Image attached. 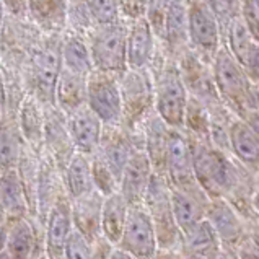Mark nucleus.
<instances>
[{"instance_id":"nucleus-18","label":"nucleus","mask_w":259,"mask_h":259,"mask_svg":"<svg viewBox=\"0 0 259 259\" xmlns=\"http://www.w3.org/2000/svg\"><path fill=\"white\" fill-rule=\"evenodd\" d=\"M205 219L215 230L222 246H233L241 241L243 225L233 207L225 201V197L210 199Z\"/></svg>"},{"instance_id":"nucleus-7","label":"nucleus","mask_w":259,"mask_h":259,"mask_svg":"<svg viewBox=\"0 0 259 259\" xmlns=\"http://www.w3.org/2000/svg\"><path fill=\"white\" fill-rule=\"evenodd\" d=\"M61 44L62 39L54 34L42 44L36 53L33 62V85L34 95L42 106H54V90L59 72L62 69L61 62ZM56 108V106H54Z\"/></svg>"},{"instance_id":"nucleus-9","label":"nucleus","mask_w":259,"mask_h":259,"mask_svg":"<svg viewBox=\"0 0 259 259\" xmlns=\"http://www.w3.org/2000/svg\"><path fill=\"white\" fill-rule=\"evenodd\" d=\"M137 147L140 145L134 134H131L129 131H125L122 125H105L103 129V136L100 140L98 150L93 155H96L103 163H105L113 175L121 180L122 169L127 163L129 157L132 155ZM144 149V147H142Z\"/></svg>"},{"instance_id":"nucleus-49","label":"nucleus","mask_w":259,"mask_h":259,"mask_svg":"<svg viewBox=\"0 0 259 259\" xmlns=\"http://www.w3.org/2000/svg\"><path fill=\"white\" fill-rule=\"evenodd\" d=\"M184 259H205L204 256H199V254H186Z\"/></svg>"},{"instance_id":"nucleus-11","label":"nucleus","mask_w":259,"mask_h":259,"mask_svg":"<svg viewBox=\"0 0 259 259\" xmlns=\"http://www.w3.org/2000/svg\"><path fill=\"white\" fill-rule=\"evenodd\" d=\"M44 152L51 155L61 175L75 153L67 131V117L54 106H44Z\"/></svg>"},{"instance_id":"nucleus-44","label":"nucleus","mask_w":259,"mask_h":259,"mask_svg":"<svg viewBox=\"0 0 259 259\" xmlns=\"http://www.w3.org/2000/svg\"><path fill=\"white\" fill-rule=\"evenodd\" d=\"M184 256L180 249H161L158 248L157 253H155V256L152 259H184Z\"/></svg>"},{"instance_id":"nucleus-5","label":"nucleus","mask_w":259,"mask_h":259,"mask_svg":"<svg viewBox=\"0 0 259 259\" xmlns=\"http://www.w3.org/2000/svg\"><path fill=\"white\" fill-rule=\"evenodd\" d=\"M117 248L136 259H152L157 253V233L144 204L129 205Z\"/></svg>"},{"instance_id":"nucleus-43","label":"nucleus","mask_w":259,"mask_h":259,"mask_svg":"<svg viewBox=\"0 0 259 259\" xmlns=\"http://www.w3.org/2000/svg\"><path fill=\"white\" fill-rule=\"evenodd\" d=\"M245 122L248 124V127L254 132V136L259 139V108L248 109Z\"/></svg>"},{"instance_id":"nucleus-21","label":"nucleus","mask_w":259,"mask_h":259,"mask_svg":"<svg viewBox=\"0 0 259 259\" xmlns=\"http://www.w3.org/2000/svg\"><path fill=\"white\" fill-rule=\"evenodd\" d=\"M188 33L199 49L212 53L217 46V25L209 5L194 0L188 9Z\"/></svg>"},{"instance_id":"nucleus-19","label":"nucleus","mask_w":259,"mask_h":259,"mask_svg":"<svg viewBox=\"0 0 259 259\" xmlns=\"http://www.w3.org/2000/svg\"><path fill=\"white\" fill-rule=\"evenodd\" d=\"M0 202H2L5 222L26 219L31 213L23 183H21L17 168L5 169L0 173Z\"/></svg>"},{"instance_id":"nucleus-33","label":"nucleus","mask_w":259,"mask_h":259,"mask_svg":"<svg viewBox=\"0 0 259 259\" xmlns=\"http://www.w3.org/2000/svg\"><path fill=\"white\" fill-rule=\"evenodd\" d=\"M93 26L113 25L119 21V0H85Z\"/></svg>"},{"instance_id":"nucleus-40","label":"nucleus","mask_w":259,"mask_h":259,"mask_svg":"<svg viewBox=\"0 0 259 259\" xmlns=\"http://www.w3.org/2000/svg\"><path fill=\"white\" fill-rule=\"evenodd\" d=\"M209 4L212 12L217 13L222 20L230 17L235 9V0H209Z\"/></svg>"},{"instance_id":"nucleus-13","label":"nucleus","mask_w":259,"mask_h":259,"mask_svg":"<svg viewBox=\"0 0 259 259\" xmlns=\"http://www.w3.org/2000/svg\"><path fill=\"white\" fill-rule=\"evenodd\" d=\"M65 117H67V131L75 153L92 157L98 150L105 124L87 105Z\"/></svg>"},{"instance_id":"nucleus-25","label":"nucleus","mask_w":259,"mask_h":259,"mask_svg":"<svg viewBox=\"0 0 259 259\" xmlns=\"http://www.w3.org/2000/svg\"><path fill=\"white\" fill-rule=\"evenodd\" d=\"M5 251L10 259H36V233L31 222L26 219H17L5 222Z\"/></svg>"},{"instance_id":"nucleus-30","label":"nucleus","mask_w":259,"mask_h":259,"mask_svg":"<svg viewBox=\"0 0 259 259\" xmlns=\"http://www.w3.org/2000/svg\"><path fill=\"white\" fill-rule=\"evenodd\" d=\"M61 62L62 69L87 77L95 70L90 49L82 36H67L61 44Z\"/></svg>"},{"instance_id":"nucleus-35","label":"nucleus","mask_w":259,"mask_h":259,"mask_svg":"<svg viewBox=\"0 0 259 259\" xmlns=\"http://www.w3.org/2000/svg\"><path fill=\"white\" fill-rule=\"evenodd\" d=\"M64 259H92V243L73 230L64 246Z\"/></svg>"},{"instance_id":"nucleus-26","label":"nucleus","mask_w":259,"mask_h":259,"mask_svg":"<svg viewBox=\"0 0 259 259\" xmlns=\"http://www.w3.org/2000/svg\"><path fill=\"white\" fill-rule=\"evenodd\" d=\"M228 147L246 168L259 169V139L243 119L232 122L228 127Z\"/></svg>"},{"instance_id":"nucleus-28","label":"nucleus","mask_w":259,"mask_h":259,"mask_svg":"<svg viewBox=\"0 0 259 259\" xmlns=\"http://www.w3.org/2000/svg\"><path fill=\"white\" fill-rule=\"evenodd\" d=\"M220 246L219 236L207 219L201 220L188 233L183 235L181 249H186V254H199L205 259H219Z\"/></svg>"},{"instance_id":"nucleus-15","label":"nucleus","mask_w":259,"mask_h":259,"mask_svg":"<svg viewBox=\"0 0 259 259\" xmlns=\"http://www.w3.org/2000/svg\"><path fill=\"white\" fill-rule=\"evenodd\" d=\"M105 196L98 191H92L88 194L70 201V215L73 230L78 232L88 241H93L101 235V207Z\"/></svg>"},{"instance_id":"nucleus-8","label":"nucleus","mask_w":259,"mask_h":259,"mask_svg":"<svg viewBox=\"0 0 259 259\" xmlns=\"http://www.w3.org/2000/svg\"><path fill=\"white\" fill-rule=\"evenodd\" d=\"M119 88L122 98L121 125L134 134L137 122L145 116L152 103V88L142 70H125L119 75Z\"/></svg>"},{"instance_id":"nucleus-2","label":"nucleus","mask_w":259,"mask_h":259,"mask_svg":"<svg viewBox=\"0 0 259 259\" xmlns=\"http://www.w3.org/2000/svg\"><path fill=\"white\" fill-rule=\"evenodd\" d=\"M127 29L122 21L113 25L95 26L87 44L90 49L93 69L98 72L122 75L127 70L125 46H127Z\"/></svg>"},{"instance_id":"nucleus-53","label":"nucleus","mask_w":259,"mask_h":259,"mask_svg":"<svg viewBox=\"0 0 259 259\" xmlns=\"http://www.w3.org/2000/svg\"><path fill=\"white\" fill-rule=\"evenodd\" d=\"M0 215H4V210H2V202H0Z\"/></svg>"},{"instance_id":"nucleus-48","label":"nucleus","mask_w":259,"mask_h":259,"mask_svg":"<svg viewBox=\"0 0 259 259\" xmlns=\"http://www.w3.org/2000/svg\"><path fill=\"white\" fill-rule=\"evenodd\" d=\"M4 4H2V0H0V29H2V25H4Z\"/></svg>"},{"instance_id":"nucleus-42","label":"nucleus","mask_w":259,"mask_h":259,"mask_svg":"<svg viewBox=\"0 0 259 259\" xmlns=\"http://www.w3.org/2000/svg\"><path fill=\"white\" fill-rule=\"evenodd\" d=\"M245 67L249 70L251 77H254L256 80H259V48H256V46L251 48Z\"/></svg>"},{"instance_id":"nucleus-3","label":"nucleus","mask_w":259,"mask_h":259,"mask_svg":"<svg viewBox=\"0 0 259 259\" xmlns=\"http://www.w3.org/2000/svg\"><path fill=\"white\" fill-rule=\"evenodd\" d=\"M85 105L105 125H119L122 122L119 75L93 70L87 78Z\"/></svg>"},{"instance_id":"nucleus-54","label":"nucleus","mask_w":259,"mask_h":259,"mask_svg":"<svg viewBox=\"0 0 259 259\" xmlns=\"http://www.w3.org/2000/svg\"><path fill=\"white\" fill-rule=\"evenodd\" d=\"M57 259H64V257H57Z\"/></svg>"},{"instance_id":"nucleus-34","label":"nucleus","mask_w":259,"mask_h":259,"mask_svg":"<svg viewBox=\"0 0 259 259\" xmlns=\"http://www.w3.org/2000/svg\"><path fill=\"white\" fill-rule=\"evenodd\" d=\"M232 48L235 51L236 59L245 65L253 44H251L246 26L243 25L240 20H235L233 25H232Z\"/></svg>"},{"instance_id":"nucleus-31","label":"nucleus","mask_w":259,"mask_h":259,"mask_svg":"<svg viewBox=\"0 0 259 259\" xmlns=\"http://www.w3.org/2000/svg\"><path fill=\"white\" fill-rule=\"evenodd\" d=\"M23 145L25 142L18 131V124L10 117H2L0 119V173L5 169L17 168Z\"/></svg>"},{"instance_id":"nucleus-1","label":"nucleus","mask_w":259,"mask_h":259,"mask_svg":"<svg viewBox=\"0 0 259 259\" xmlns=\"http://www.w3.org/2000/svg\"><path fill=\"white\" fill-rule=\"evenodd\" d=\"M144 207L153 222L158 248L181 249L183 235L173 217L171 204H169V183L165 175H152L144 197Z\"/></svg>"},{"instance_id":"nucleus-17","label":"nucleus","mask_w":259,"mask_h":259,"mask_svg":"<svg viewBox=\"0 0 259 259\" xmlns=\"http://www.w3.org/2000/svg\"><path fill=\"white\" fill-rule=\"evenodd\" d=\"M215 78L222 95L236 106H243L248 100V82L232 56L222 51L215 59Z\"/></svg>"},{"instance_id":"nucleus-4","label":"nucleus","mask_w":259,"mask_h":259,"mask_svg":"<svg viewBox=\"0 0 259 259\" xmlns=\"http://www.w3.org/2000/svg\"><path fill=\"white\" fill-rule=\"evenodd\" d=\"M188 92L180 72L173 67L163 70L155 90V111L169 129L184 131L188 109Z\"/></svg>"},{"instance_id":"nucleus-6","label":"nucleus","mask_w":259,"mask_h":259,"mask_svg":"<svg viewBox=\"0 0 259 259\" xmlns=\"http://www.w3.org/2000/svg\"><path fill=\"white\" fill-rule=\"evenodd\" d=\"M169 204H171L176 225L181 235H184L205 219L210 197L199 186L197 181L178 184V186L169 184Z\"/></svg>"},{"instance_id":"nucleus-50","label":"nucleus","mask_w":259,"mask_h":259,"mask_svg":"<svg viewBox=\"0 0 259 259\" xmlns=\"http://www.w3.org/2000/svg\"><path fill=\"white\" fill-rule=\"evenodd\" d=\"M0 259H10L9 253H7L5 249H2V251H0Z\"/></svg>"},{"instance_id":"nucleus-24","label":"nucleus","mask_w":259,"mask_h":259,"mask_svg":"<svg viewBox=\"0 0 259 259\" xmlns=\"http://www.w3.org/2000/svg\"><path fill=\"white\" fill-rule=\"evenodd\" d=\"M168 134H169V127L160 119L157 113L147 117L142 147L150 160L153 173L165 175V155L168 145Z\"/></svg>"},{"instance_id":"nucleus-32","label":"nucleus","mask_w":259,"mask_h":259,"mask_svg":"<svg viewBox=\"0 0 259 259\" xmlns=\"http://www.w3.org/2000/svg\"><path fill=\"white\" fill-rule=\"evenodd\" d=\"M163 31L169 44H181L188 33V7L184 0H171L165 20Z\"/></svg>"},{"instance_id":"nucleus-45","label":"nucleus","mask_w":259,"mask_h":259,"mask_svg":"<svg viewBox=\"0 0 259 259\" xmlns=\"http://www.w3.org/2000/svg\"><path fill=\"white\" fill-rule=\"evenodd\" d=\"M113 259H136V257H132L131 254L124 253L122 249L117 248V249H116V253H114V256H113Z\"/></svg>"},{"instance_id":"nucleus-12","label":"nucleus","mask_w":259,"mask_h":259,"mask_svg":"<svg viewBox=\"0 0 259 259\" xmlns=\"http://www.w3.org/2000/svg\"><path fill=\"white\" fill-rule=\"evenodd\" d=\"M152 175L153 169L149 157H147L142 147H137L122 169L117 192L125 199V202L129 205L144 204V197L152 180Z\"/></svg>"},{"instance_id":"nucleus-14","label":"nucleus","mask_w":259,"mask_h":259,"mask_svg":"<svg viewBox=\"0 0 259 259\" xmlns=\"http://www.w3.org/2000/svg\"><path fill=\"white\" fill-rule=\"evenodd\" d=\"M165 176L171 186L196 181L192 169V149L184 131L169 129L165 155Z\"/></svg>"},{"instance_id":"nucleus-37","label":"nucleus","mask_w":259,"mask_h":259,"mask_svg":"<svg viewBox=\"0 0 259 259\" xmlns=\"http://www.w3.org/2000/svg\"><path fill=\"white\" fill-rule=\"evenodd\" d=\"M117 246L111 243L106 236L98 235L92 241V259H113Z\"/></svg>"},{"instance_id":"nucleus-41","label":"nucleus","mask_w":259,"mask_h":259,"mask_svg":"<svg viewBox=\"0 0 259 259\" xmlns=\"http://www.w3.org/2000/svg\"><path fill=\"white\" fill-rule=\"evenodd\" d=\"M238 259H259V248L249 238L238 246Z\"/></svg>"},{"instance_id":"nucleus-20","label":"nucleus","mask_w":259,"mask_h":259,"mask_svg":"<svg viewBox=\"0 0 259 259\" xmlns=\"http://www.w3.org/2000/svg\"><path fill=\"white\" fill-rule=\"evenodd\" d=\"M153 53V29L145 17L134 20L127 29V70H144Z\"/></svg>"},{"instance_id":"nucleus-52","label":"nucleus","mask_w":259,"mask_h":259,"mask_svg":"<svg viewBox=\"0 0 259 259\" xmlns=\"http://www.w3.org/2000/svg\"><path fill=\"white\" fill-rule=\"evenodd\" d=\"M253 4H254V7H256V9L259 10V0H254V2H253Z\"/></svg>"},{"instance_id":"nucleus-47","label":"nucleus","mask_w":259,"mask_h":259,"mask_svg":"<svg viewBox=\"0 0 259 259\" xmlns=\"http://www.w3.org/2000/svg\"><path fill=\"white\" fill-rule=\"evenodd\" d=\"M251 241L254 243V245L259 248V227H256L254 230H253V233H251V238H249Z\"/></svg>"},{"instance_id":"nucleus-10","label":"nucleus","mask_w":259,"mask_h":259,"mask_svg":"<svg viewBox=\"0 0 259 259\" xmlns=\"http://www.w3.org/2000/svg\"><path fill=\"white\" fill-rule=\"evenodd\" d=\"M42 233V249L51 259L62 257L64 246L69 236L73 232L72 215H70V201L62 192L56 199V202L49 209L46 220H44Z\"/></svg>"},{"instance_id":"nucleus-27","label":"nucleus","mask_w":259,"mask_h":259,"mask_svg":"<svg viewBox=\"0 0 259 259\" xmlns=\"http://www.w3.org/2000/svg\"><path fill=\"white\" fill-rule=\"evenodd\" d=\"M26 9L48 33L57 34L67 25L69 0H26Z\"/></svg>"},{"instance_id":"nucleus-16","label":"nucleus","mask_w":259,"mask_h":259,"mask_svg":"<svg viewBox=\"0 0 259 259\" xmlns=\"http://www.w3.org/2000/svg\"><path fill=\"white\" fill-rule=\"evenodd\" d=\"M17 124L23 142L39 155L44 150V106L34 95L21 101Z\"/></svg>"},{"instance_id":"nucleus-23","label":"nucleus","mask_w":259,"mask_h":259,"mask_svg":"<svg viewBox=\"0 0 259 259\" xmlns=\"http://www.w3.org/2000/svg\"><path fill=\"white\" fill-rule=\"evenodd\" d=\"M62 186L69 201H73V199L95 191L90 157H85V155L80 153L72 155V158L62 171Z\"/></svg>"},{"instance_id":"nucleus-29","label":"nucleus","mask_w":259,"mask_h":259,"mask_svg":"<svg viewBox=\"0 0 259 259\" xmlns=\"http://www.w3.org/2000/svg\"><path fill=\"white\" fill-rule=\"evenodd\" d=\"M129 204L125 202V199L119 194L105 196L103 199V207H101V235L114 243L117 246V243L121 240L122 228L125 224V217H127Z\"/></svg>"},{"instance_id":"nucleus-36","label":"nucleus","mask_w":259,"mask_h":259,"mask_svg":"<svg viewBox=\"0 0 259 259\" xmlns=\"http://www.w3.org/2000/svg\"><path fill=\"white\" fill-rule=\"evenodd\" d=\"M169 4H171V0H149L147 2L145 18L155 31H161L163 29V20Z\"/></svg>"},{"instance_id":"nucleus-39","label":"nucleus","mask_w":259,"mask_h":259,"mask_svg":"<svg viewBox=\"0 0 259 259\" xmlns=\"http://www.w3.org/2000/svg\"><path fill=\"white\" fill-rule=\"evenodd\" d=\"M245 17H246L248 28H249L251 34H253L254 38L259 41V10L256 9L251 0L245 2Z\"/></svg>"},{"instance_id":"nucleus-38","label":"nucleus","mask_w":259,"mask_h":259,"mask_svg":"<svg viewBox=\"0 0 259 259\" xmlns=\"http://www.w3.org/2000/svg\"><path fill=\"white\" fill-rule=\"evenodd\" d=\"M147 2L149 0H119V9L125 17L137 20L145 17Z\"/></svg>"},{"instance_id":"nucleus-46","label":"nucleus","mask_w":259,"mask_h":259,"mask_svg":"<svg viewBox=\"0 0 259 259\" xmlns=\"http://www.w3.org/2000/svg\"><path fill=\"white\" fill-rule=\"evenodd\" d=\"M251 205H253V209L259 213V191H256L253 197H251Z\"/></svg>"},{"instance_id":"nucleus-22","label":"nucleus","mask_w":259,"mask_h":259,"mask_svg":"<svg viewBox=\"0 0 259 259\" xmlns=\"http://www.w3.org/2000/svg\"><path fill=\"white\" fill-rule=\"evenodd\" d=\"M87 101V77L61 69L54 90V106L62 114L69 116Z\"/></svg>"},{"instance_id":"nucleus-51","label":"nucleus","mask_w":259,"mask_h":259,"mask_svg":"<svg viewBox=\"0 0 259 259\" xmlns=\"http://www.w3.org/2000/svg\"><path fill=\"white\" fill-rule=\"evenodd\" d=\"M36 259H51V257H49V256H48L46 253H44V251H42V253H41V254H39L38 257H36Z\"/></svg>"}]
</instances>
